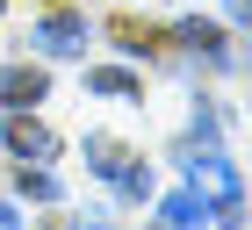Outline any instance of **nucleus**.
<instances>
[{
  "instance_id": "1",
  "label": "nucleus",
  "mask_w": 252,
  "mask_h": 230,
  "mask_svg": "<svg viewBox=\"0 0 252 230\" xmlns=\"http://www.w3.org/2000/svg\"><path fill=\"white\" fill-rule=\"evenodd\" d=\"M188 187L209 201V216H216L223 230L245 223V201H238V172H231V158H216V151H209V158H194V166H188Z\"/></svg>"
},
{
  "instance_id": "2",
  "label": "nucleus",
  "mask_w": 252,
  "mask_h": 230,
  "mask_svg": "<svg viewBox=\"0 0 252 230\" xmlns=\"http://www.w3.org/2000/svg\"><path fill=\"white\" fill-rule=\"evenodd\" d=\"M87 158H94V172L108 180V187H123V194H152V166H137L116 137H87Z\"/></svg>"
},
{
  "instance_id": "3",
  "label": "nucleus",
  "mask_w": 252,
  "mask_h": 230,
  "mask_svg": "<svg viewBox=\"0 0 252 230\" xmlns=\"http://www.w3.org/2000/svg\"><path fill=\"white\" fill-rule=\"evenodd\" d=\"M7 151H15V158H29V166H51V158H58V137H51V130H43V122H36V115H7Z\"/></svg>"
},
{
  "instance_id": "4",
  "label": "nucleus",
  "mask_w": 252,
  "mask_h": 230,
  "mask_svg": "<svg viewBox=\"0 0 252 230\" xmlns=\"http://www.w3.org/2000/svg\"><path fill=\"white\" fill-rule=\"evenodd\" d=\"M36 51H51V58H79V51H87V22L65 15V7H58V15H43V22H36Z\"/></svg>"
},
{
  "instance_id": "5",
  "label": "nucleus",
  "mask_w": 252,
  "mask_h": 230,
  "mask_svg": "<svg viewBox=\"0 0 252 230\" xmlns=\"http://www.w3.org/2000/svg\"><path fill=\"white\" fill-rule=\"evenodd\" d=\"M36 101H43L36 65H0V108H36Z\"/></svg>"
},
{
  "instance_id": "6",
  "label": "nucleus",
  "mask_w": 252,
  "mask_h": 230,
  "mask_svg": "<svg viewBox=\"0 0 252 230\" xmlns=\"http://www.w3.org/2000/svg\"><path fill=\"white\" fill-rule=\"evenodd\" d=\"M158 223H166V230H202V223H209V201H202V194H166V201H158Z\"/></svg>"
},
{
  "instance_id": "7",
  "label": "nucleus",
  "mask_w": 252,
  "mask_h": 230,
  "mask_svg": "<svg viewBox=\"0 0 252 230\" xmlns=\"http://www.w3.org/2000/svg\"><path fill=\"white\" fill-rule=\"evenodd\" d=\"M173 36H180V43H188V51H209V58H231V43H223V36H216V29H209V22H180V29H173Z\"/></svg>"
},
{
  "instance_id": "8",
  "label": "nucleus",
  "mask_w": 252,
  "mask_h": 230,
  "mask_svg": "<svg viewBox=\"0 0 252 230\" xmlns=\"http://www.w3.org/2000/svg\"><path fill=\"white\" fill-rule=\"evenodd\" d=\"M87 86H94V94H137V79L123 72V65H94V72H87Z\"/></svg>"
},
{
  "instance_id": "9",
  "label": "nucleus",
  "mask_w": 252,
  "mask_h": 230,
  "mask_svg": "<svg viewBox=\"0 0 252 230\" xmlns=\"http://www.w3.org/2000/svg\"><path fill=\"white\" fill-rule=\"evenodd\" d=\"M22 194H36V201H58V180H51V172H29V166H22Z\"/></svg>"
},
{
  "instance_id": "10",
  "label": "nucleus",
  "mask_w": 252,
  "mask_h": 230,
  "mask_svg": "<svg viewBox=\"0 0 252 230\" xmlns=\"http://www.w3.org/2000/svg\"><path fill=\"white\" fill-rule=\"evenodd\" d=\"M0 230H22V223H15V209H7V201H0Z\"/></svg>"
},
{
  "instance_id": "11",
  "label": "nucleus",
  "mask_w": 252,
  "mask_h": 230,
  "mask_svg": "<svg viewBox=\"0 0 252 230\" xmlns=\"http://www.w3.org/2000/svg\"><path fill=\"white\" fill-rule=\"evenodd\" d=\"M72 230H108V223H72Z\"/></svg>"
},
{
  "instance_id": "12",
  "label": "nucleus",
  "mask_w": 252,
  "mask_h": 230,
  "mask_svg": "<svg viewBox=\"0 0 252 230\" xmlns=\"http://www.w3.org/2000/svg\"><path fill=\"white\" fill-rule=\"evenodd\" d=\"M0 7H7V0H0Z\"/></svg>"
}]
</instances>
